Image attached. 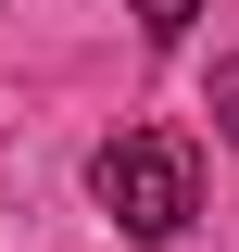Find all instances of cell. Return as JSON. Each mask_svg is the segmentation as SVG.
Here are the masks:
<instances>
[{"label": "cell", "instance_id": "3", "mask_svg": "<svg viewBox=\"0 0 239 252\" xmlns=\"http://www.w3.org/2000/svg\"><path fill=\"white\" fill-rule=\"evenodd\" d=\"M214 126H227V139H239V63H227V76H214Z\"/></svg>", "mask_w": 239, "mask_h": 252}, {"label": "cell", "instance_id": "2", "mask_svg": "<svg viewBox=\"0 0 239 252\" xmlns=\"http://www.w3.org/2000/svg\"><path fill=\"white\" fill-rule=\"evenodd\" d=\"M189 13H202V0H139V26H151V38H177Z\"/></svg>", "mask_w": 239, "mask_h": 252}, {"label": "cell", "instance_id": "1", "mask_svg": "<svg viewBox=\"0 0 239 252\" xmlns=\"http://www.w3.org/2000/svg\"><path fill=\"white\" fill-rule=\"evenodd\" d=\"M89 189H101V215H114L126 240H177L189 202H202V164H189L177 126H126V139H101Z\"/></svg>", "mask_w": 239, "mask_h": 252}]
</instances>
